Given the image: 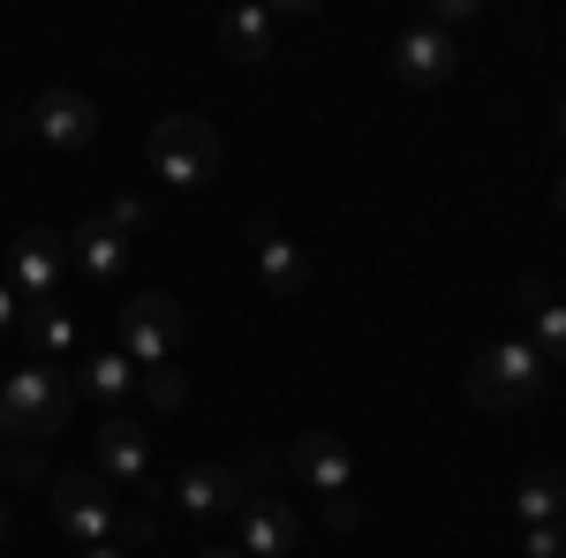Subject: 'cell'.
<instances>
[{
	"mask_svg": "<svg viewBox=\"0 0 566 558\" xmlns=\"http://www.w3.org/2000/svg\"><path fill=\"white\" fill-rule=\"evenodd\" d=\"M76 423V378H61L53 362H15L0 378V438L15 445H45Z\"/></svg>",
	"mask_w": 566,
	"mask_h": 558,
	"instance_id": "obj_1",
	"label": "cell"
},
{
	"mask_svg": "<svg viewBox=\"0 0 566 558\" xmlns=\"http://www.w3.org/2000/svg\"><path fill=\"white\" fill-rule=\"evenodd\" d=\"M461 392H469L476 408H491V415H522V408H536V392H544V355L528 340H491L476 362H469Z\"/></svg>",
	"mask_w": 566,
	"mask_h": 558,
	"instance_id": "obj_2",
	"label": "cell"
},
{
	"mask_svg": "<svg viewBox=\"0 0 566 558\" xmlns=\"http://www.w3.org/2000/svg\"><path fill=\"white\" fill-rule=\"evenodd\" d=\"M144 159H151V173H159L167 189H205V181H219V167H227V144H219V129L205 114H167V122L151 129V144H144Z\"/></svg>",
	"mask_w": 566,
	"mask_h": 558,
	"instance_id": "obj_3",
	"label": "cell"
},
{
	"mask_svg": "<svg viewBox=\"0 0 566 558\" xmlns=\"http://www.w3.org/2000/svg\"><path fill=\"white\" fill-rule=\"evenodd\" d=\"M45 506H53V520H61V536H69V544H84V551L122 544V506L106 498V483H98L91 468L45 475Z\"/></svg>",
	"mask_w": 566,
	"mask_h": 558,
	"instance_id": "obj_4",
	"label": "cell"
},
{
	"mask_svg": "<svg viewBox=\"0 0 566 558\" xmlns=\"http://www.w3.org/2000/svg\"><path fill=\"white\" fill-rule=\"evenodd\" d=\"M15 136H31L45 151H91L98 144V106H91L76 84H45L23 114H15Z\"/></svg>",
	"mask_w": 566,
	"mask_h": 558,
	"instance_id": "obj_5",
	"label": "cell"
},
{
	"mask_svg": "<svg viewBox=\"0 0 566 558\" xmlns=\"http://www.w3.org/2000/svg\"><path fill=\"white\" fill-rule=\"evenodd\" d=\"M181 333H189V309L175 295H136L122 302V355L136 370H159L181 355Z\"/></svg>",
	"mask_w": 566,
	"mask_h": 558,
	"instance_id": "obj_6",
	"label": "cell"
},
{
	"mask_svg": "<svg viewBox=\"0 0 566 558\" xmlns=\"http://www.w3.org/2000/svg\"><path fill=\"white\" fill-rule=\"evenodd\" d=\"M91 475L98 483H129V491H167V483H151V430L136 423L129 408L91 430Z\"/></svg>",
	"mask_w": 566,
	"mask_h": 558,
	"instance_id": "obj_7",
	"label": "cell"
},
{
	"mask_svg": "<svg viewBox=\"0 0 566 558\" xmlns=\"http://www.w3.org/2000/svg\"><path fill=\"white\" fill-rule=\"evenodd\" d=\"M167 498H175L197 528H219V520H234L250 506V483H242V468H227V461H189V468L167 483Z\"/></svg>",
	"mask_w": 566,
	"mask_h": 558,
	"instance_id": "obj_8",
	"label": "cell"
},
{
	"mask_svg": "<svg viewBox=\"0 0 566 558\" xmlns=\"http://www.w3.org/2000/svg\"><path fill=\"white\" fill-rule=\"evenodd\" d=\"M461 76V39L438 31V23H408L392 39V84L400 91H446Z\"/></svg>",
	"mask_w": 566,
	"mask_h": 558,
	"instance_id": "obj_9",
	"label": "cell"
},
{
	"mask_svg": "<svg viewBox=\"0 0 566 558\" xmlns=\"http://www.w3.org/2000/svg\"><path fill=\"white\" fill-rule=\"evenodd\" d=\"M287 468L303 475L317 498H355V475H363V461H355V445L340 438V430H303V438L287 445Z\"/></svg>",
	"mask_w": 566,
	"mask_h": 558,
	"instance_id": "obj_10",
	"label": "cell"
},
{
	"mask_svg": "<svg viewBox=\"0 0 566 558\" xmlns=\"http://www.w3.org/2000/svg\"><path fill=\"white\" fill-rule=\"evenodd\" d=\"M61 264H69V234H53V227H23L15 234V257H8V287L31 302H53L61 295Z\"/></svg>",
	"mask_w": 566,
	"mask_h": 558,
	"instance_id": "obj_11",
	"label": "cell"
},
{
	"mask_svg": "<svg viewBox=\"0 0 566 558\" xmlns=\"http://www.w3.org/2000/svg\"><path fill=\"white\" fill-rule=\"evenodd\" d=\"M250 264H258V287L272 302H303L310 257H303V242L280 234V219H250Z\"/></svg>",
	"mask_w": 566,
	"mask_h": 558,
	"instance_id": "obj_12",
	"label": "cell"
},
{
	"mask_svg": "<svg viewBox=\"0 0 566 558\" xmlns=\"http://www.w3.org/2000/svg\"><path fill=\"white\" fill-rule=\"evenodd\" d=\"M69 257H76V272H84L91 287H122V272H129V234L98 212V219H84V227H69Z\"/></svg>",
	"mask_w": 566,
	"mask_h": 558,
	"instance_id": "obj_13",
	"label": "cell"
},
{
	"mask_svg": "<svg viewBox=\"0 0 566 558\" xmlns=\"http://www.w3.org/2000/svg\"><path fill=\"white\" fill-rule=\"evenodd\" d=\"M234 520H242V544H234L242 558H295V544H303V514L280 498H250Z\"/></svg>",
	"mask_w": 566,
	"mask_h": 558,
	"instance_id": "obj_14",
	"label": "cell"
},
{
	"mask_svg": "<svg viewBox=\"0 0 566 558\" xmlns=\"http://www.w3.org/2000/svg\"><path fill=\"white\" fill-rule=\"evenodd\" d=\"M15 340H23V362H76V355H84V325H76L61 302H31Z\"/></svg>",
	"mask_w": 566,
	"mask_h": 558,
	"instance_id": "obj_15",
	"label": "cell"
},
{
	"mask_svg": "<svg viewBox=\"0 0 566 558\" xmlns=\"http://www.w3.org/2000/svg\"><path fill=\"white\" fill-rule=\"evenodd\" d=\"M280 23H287L280 8H258V0H250V8H234V15L219 23V53H227L234 69H258V61H272V45H280Z\"/></svg>",
	"mask_w": 566,
	"mask_h": 558,
	"instance_id": "obj_16",
	"label": "cell"
},
{
	"mask_svg": "<svg viewBox=\"0 0 566 558\" xmlns=\"http://www.w3.org/2000/svg\"><path fill=\"white\" fill-rule=\"evenodd\" d=\"M76 392L84 400H98L106 415H122L129 408V392H136V362L114 347V355H76Z\"/></svg>",
	"mask_w": 566,
	"mask_h": 558,
	"instance_id": "obj_17",
	"label": "cell"
},
{
	"mask_svg": "<svg viewBox=\"0 0 566 558\" xmlns=\"http://www.w3.org/2000/svg\"><path fill=\"white\" fill-rule=\"evenodd\" d=\"M522 309H528V347L544 355V370L566 362V302L544 280H522Z\"/></svg>",
	"mask_w": 566,
	"mask_h": 558,
	"instance_id": "obj_18",
	"label": "cell"
},
{
	"mask_svg": "<svg viewBox=\"0 0 566 558\" xmlns=\"http://www.w3.org/2000/svg\"><path fill=\"white\" fill-rule=\"evenodd\" d=\"M514 514H522V528H559L566 520V468H528L514 483Z\"/></svg>",
	"mask_w": 566,
	"mask_h": 558,
	"instance_id": "obj_19",
	"label": "cell"
},
{
	"mask_svg": "<svg viewBox=\"0 0 566 558\" xmlns=\"http://www.w3.org/2000/svg\"><path fill=\"white\" fill-rule=\"evenodd\" d=\"M136 392H144L151 415H175L181 400H189V378H181L175 362H159V370H136Z\"/></svg>",
	"mask_w": 566,
	"mask_h": 558,
	"instance_id": "obj_20",
	"label": "cell"
},
{
	"mask_svg": "<svg viewBox=\"0 0 566 558\" xmlns=\"http://www.w3.org/2000/svg\"><path fill=\"white\" fill-rule=\"evenodd\" d=\"M522 558H566V520L559 528H522Z\"/></svg>",
	"mask_w": 566,
	"mask_h": 558,
	"instance_id": "obj_21",
	"label": "cell"
},
{
	"mask_svg": "<svg viewBox=\"0 0 566 558\" xmlns=\"http://www.w3.org/2000/svg\"><path fill=\"white\" fill-rule=\"evenodd\" d=\"M469 15H476V0H431L423 8V23H438V31H461Z\"/></svg>",
	"mask_w": 566,
	"mask_h": 558,
	"instance_id": "obj_22",
	"label": "cell"
},
{
	"mask_svg": "<svg viewBox=\"0 0 566 558\" xmlns=\"http://www.w3.org/2000/svg\"><path fill=\"white\" fill-rule=\"evenodd\" d=\"M325 528H333V536H355V528H363V506H355V498H325Z\"/></svg>",
	"mask_w": 566,
	"mask_h": 558,
	"instance_id": "obj_23",
	"label": "cell"
},
{
	"mask_svg": "<svg viewBox=\"0 0 566 558\" xmlns=\"http://www.w3.org/2000/svg\"><path fill=\"white\" fill-rule=\"evenodd\" d=\"M106 219H114L122 234H136V227L151 219V204H144V197H114V204H106Z\"/></svg>",
	"mask_w": 566,
	"mask_h": 558,
	"instance_id": "obj_24",
	"label": "cell"
},
{
	"mask_svg": "<svg viewBox=\"0 0 566 558\" xmlns=\"http://www.w3.org/2000/svg\"><path fill=\"white\" fill-rule=\"evenodd\" d=\"M8 333H23V295L0 280V340H8Z\"/></svg>",
	"mask_w": 566,
	"mask_h": 558,
	"instance_id": "obj_25",
	"label": "cell"
},
{
	"mask_svg": "<svg viewBox=\"0 0 566 558\" xmlns=\"http://www.w3.org/2000/svg\"><path fill=\"white\" fill-rule=\"evenodd\" d=\"M8 475H15V483H45V468H39V453H31V445H15V453H8Z\"/></svg>",
	"mask_w": 566,
	"mask_h": 558,
	"instance_id": "obj_26",
	"label": "cell"
},
{
	"mask_svg": "<svg viewBox=\"0 0 566 558\" xmlns=\"http://www.w3.org/2000/svg\"><path fill=\"white\" fill-rule=\"evenodd\" d=\"M151 528H159V520L144 514V506H129V514H122V544H151Z\"/></svg>",
	"mask_w": 566,
	"mask_h": 558,
	"instance_id": "obj_27",
	"label": "cell"
},
{
	"mask_svg": "<svg viewBox=\"0 0 566 558\" xmlns=\"http://www.w3.org/2000/svg\"><path fill=\"white\" fill-rule=\"evenodd\" d=\"M84 558H129V551H122V544H98V551H84Z\"/></svg>",
	"mask_w": 566,
	"mask_h": 558,
	"instance_id": "obj_28",
	"label": "cell"
},
{
	"mask_svg": "<svg viewBox=\"0 0 566 558\" xmlns=\"http://www.w3.org/2000/svg\"><path fill=\"white\" fill-rule=\"evenodd\" d=\"M197 558H242V551H234V544H212V551H197Z\"/></svg>",
	"mask_w": 566,
	"mask_h": 558,
	"instance_id": "obj_29",
	"label": "cell"
},
{
	"mask_svg": "<svg viewBox=\"0 0 566 558\" xmlns=\"http://www.w3.org/2000/svg\"><path fill=\"white\" fill-rule=\"evenodd\" d=\"M552 204H559V212H566V173H559V189H552Z\"/></svg>",
	"mask_w": 566,
	"mask_h": 558,
	"instance_id": "obj_30",
	"label": "cell"
},
{
	"mask_svg": "<svg viewBox=\"0 0 566 558\" xmlns=\"http://www.w3.org/2000/svg\"><path fill=\"white\" fill-rule=\"evenodd\" d=\"M0 544H8V498H0Z\"/></svg>",
	"mask_w": 566,
	"mask_h": 558,
	"instance_id": "obj_31",
	"label": "cell"
},
{
	"mask_svg": "<svg viewBox=\"0 0 566 558\" xmlns=\"http://www.w3.org/2000/svg\"><path fill=\"white\" fill-rule=\"evenodd\" d=\"M559 136H566V98H559Z\"/></svg>",
	"mask_w": 566,
	"mask_h": 558,
	"instance_id": "obj_32",
	"label": "cell"
}]
</instances>
